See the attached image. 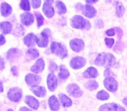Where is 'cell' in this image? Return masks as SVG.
<instances>
[{
	"instance_id": "obj_15",
	"label": "cell",
	"mask_w": 127,
	"mask_h": 111,
	"mask_svg": "<svg viewBox=\"0 0 127 111\" xmlns=\"http://www.w3.org/2000/svg\"><path fill=\"white\" fill-rule=\"evenodd\" d=\"M43 12L44 14L48 18H51L55 14V11L52 4L49 2H45L43 4Z\"/></svg>"
},
{
	"instance_id": "obj_26",
	"label": "cell",
	"mask_w": 127,
	"mask_h": 111,
	"mask_svg": "<svg viewBox=\"0 0 127 111\" xmlns=\"http://www.w3.org/2000/svg\"><path fill=\"white\" fill-rule=\"evenodd\" d=\"M60 72L58 74V76L61 79H66L69 77V72H68V69L64 65H61L60 67Z\"/></svg>"
},
{
	"instance_id": "obj_6",
	"label": "cell",
	"mask_w": 127,
	"mask_h": 111,
	"mask_svg": "<svg viewBox=\"0 0 127 111\" xmlns=\"http://www.w3.org/2000/svg\"><path fill=\"white\" fill-rule=\"evenodd\" d=\"M79 10L83 11L82 12L83 15L86 16L88 18H93L97 14L96 9L93 6L89 4L82 5V6H80L79 7Z\"/></svg>"
},
{
	"instance_id": "obj_21",
	"label": "cell",
	"mask_w": 127,
	"mask_h": 111,
	"mask_svg": "<svg viewBox=\"0 0 127 111\" xmlns=\"http://www.w3.org/2000/svg\"><path fill=\"white\" fill-rule=\"evenodd\" d=\"M119 106L115 103H107L99 108V111H117Z\"/></svg>"
},
{
	"instance_id": "obj_1",
	"label": "cell",
	"mask_w": 127,
	"mask_h": 111,
	"mask_svg": "<svg viewBox=\"0 0 127 111\" xmlns=\"http://www.w3.org/2000/svg\"><path fill=\"white\" fill-rule=\"evenodd\" d=\"M116 59L111 53H102L99 54L95 60V65L97 66H105V67H111L115 65Z\"/></svg>"
},
{
	"instance_id": "obj_36",
	"label": "cell",
	"mask_w": 127,
	"mask_h": 111,
	"mask_svg": "<svg viewBox=\"0 0 127 111\" xmlns=\"http://www.w3.org/2000/svg\"><path fill=\"white\" fill-rule=\"evenodd\" d=\"M33 8L37 9L40 6L41 0H31Z\"/></svg>"
},
{
	"instance_id": "obj_28",
	"label": "cell",
	"mask_w": 127,
	"mask_h": 111,
	"mask_svg": "<svg viewBox=\"0 0 127 111\" xmlns=\"http://www.w3.org/2000/svg\"><path fill=\"white\" fill-rule=\"evenodd\" d=\"M98 83L94 80H90L85 84V87L89 91H95L97 89Z\"/></svg>"
},
{
	"instance_id": "obj_31",
	"label": "cell",
	"mask_w": 127,
	"mask_h": 111,
	"mask_svg": "<svg viewBox=\"0 0 127 111\" xmlns=\"http://www.w3.org/2000/svg\"><path fill=\"white\" fill-rule=\"evenodd\" d=\"M27 55L31 58V59H35L39 56V53L38 50L35 48H31L28 50L27 51Z\"/></svg>"
},
{
	"instance_id": "obj_22",
	"label": "cell",
	"mask_w": 127,
	"mask_h": 111,
	"mask_svg": "<svg viewBox=\"0 0 127 111\" xmlns=\"http://www.w3.org/2000/svg\"><path fill=\"white\" fill-rule=\"evenodd\" d=\"M21 55V52L17 48H11L7 52V58L9 60L16 59Z\"/></svg>"
},
{
	"instance_id": "obj_9",
	"label": "cell",
	"mask_w": 127,
	"mask_h": 111,
	"mask_svg": "<svg viewBox=\"0 0 127 111\" xmlns=\"http://www.w3.org/2000/svg\"><path fill=\"white\" fill-rule=\"evenodd\" d=\"M86 61L84 58L81 57H76L73 58L70 62V66L73 69L78 70L81 68L85 65Z\"/></svg>"
},
{
	"instance_id": "obj_47",
	"label": "cell",
	"mask_w": 127,
	"mask_h": 111,
	"mask_svg": "<svg viewBox=\"0 0 127 111\" xmlns=\"http://www.w3.org/2000/svg\"><path fill=\"white\" fill-rule=\"evenodd\" d=\"M4 67V61L3 59L2 58H1V70H2V68Z\"/></svg>"
},
{
	"instance_id": "obj_25",
	"label": "cell",
	"mask_w": 127,
	"mask_h": 111,
	"mask_svg": "<svg viewBox=\"0 0 127 111\" xmlns=\"http://www.w3.org/2000/svg\"><path fill=\"white\" fill-rule=\"evenodd\" d=\"M1 31L4 34L10 33L12 30V24L9 22H2L1 23Z\"/></svg>"
},
{
	"instance_id": "obj_2",
	"label": "cell",
	"mask_w": 127,
	"mask_h": 111,
	"mask_svg": "<svg viewBox=\"0 0 127 111\" xmlns=\"http://www.w3.org/2000/svg\"><path fill=\"white\" fill-rule=\"evenodd\" d=\"M71 25L73 27L78 29L89 30L91 29V24L88 20L86 19L82 16L76 15L71 19Z\"/></svg>"
},
{
	"instance_id": "obj_40",
	"label": "cell",
	"mask_w": 127,
	"mask_h": 111,
	"mask_svg": "<svg viewBox=\"0 0 127 111\" xmlns=\"http://www.w3.org/2000/svg\"><path fill=\"white\" fill-rule=\"evenodd\" d=\"M111 74H112V73L111 71L109 69V68H107V69L105 70V72H104V75H105V76H108L110 75Z\"/></svg>"
},
{
	"instance_id": "obj_34",
	"label": "cell",
	"mask_w": 127,
	"mask_h": 111,
	"mask_svg": "<svg viewBox=\"0 0 127 111\" xmlns=\"http://www.w3.org/2000/svg\"><path fill=\"white\" fill-rule=\"evenodd\" d=\"M35 17L37 18V25H38V27H40V26H42L43 24V21H44V19L43 17L42 16L40 13L39 12H35Z\"/></svg>"
},
{
	"instance_id": "obj_38",
	"label": "cell",
	"mask_w": 127,
	"mask_h": 111,
	"mask_svg": "<svg viewBox=\"0 0 127 111\" xmlns=\"http://www.w3.org/2000/svg\"><path fill=\"white\" fill-rule=\"evenodd\" d=\"M49 70L51 71V72H55V71L57 70V65H56V63L53 62H50V66H49Z\"/></svg>"
},
{
	"instance_id": "obj_27",
	"label": "cell",
	"mask_w": 127,
	"mask_h": 111,
	"mask_svg": "<svg viewBox=\"0 0 127 111\" xmlns=\"http://www.w3.org/2000/svg\"><path fill=\"white\" fill-rule=\"evenodd\" d=\"M56 7H57V12L59 14H63L66 12V7L65 4L62 1H58L55 3Z\"/></svg>"
},
{
	"instance_id": "obj_10",
	"label": "cell",
	"mask_w": 127,
	"mask_h": 111,
	"mask_svg": "<svg viewBox=\"0 0 127 111\" xmlns=\"http://www.w3.org/2000/svg\"><path fill=\"white\" fill-rule=\"evenodd\" d=\"M69 45L73 50L76 52H79L83 49L84 47V43L81 39L75 38L69 42Z\"/></svg>"
},
{
	"instance_id": "obj_12",
	"label": "cell",
	"mask_w": 127,
	"mask_h": 111,
	"mask_svg": "<svg viewBox=\"0 0 127 111\" xmlns=\"http://www.w3.org/2000/svg\"><path fill=\"white\" fill-rule=\"evenodd\" d=\"M57 77L55 76L53 73H50L47 78V85H48V88L51 91H54L57 87Z\"/></svg>"
},
{
	"instance_id": "obj_7",
	"label": "cell",
	"mask_w": 127,
	"mask_h": 111,
	"mask_svg": "<svg viewBox=\"0 0 127 111\" xmlns=\"http://www.w3.org/2000/svg\"><path fill=\"white\" fill-rule=\"evenodd\" d=\"M67 92L69 95L74 98H79L83 94V92L76 84H70L67 86Z\"/></svg>"
},
{
	"instance_id": "obj_43",
	"label": "cell",
	"mask_w": 127,
	"mask_h": 111,
	"mask_svg": "<svg viewBox=\"0 0 127 111\" xmlns=\"http://www.w3.org/2000/svg\"><path fill=\"white\" fill-rule=\"evenodd\" d=\"M19 111H33L31 110V109L26 108V107H22V108H20Z\"/></svg>"
},
{
	"instance_id": "obj_42",
	"label": "cell",
	"mask_w": 127,
	"mask_h": 111,
	"mask_svg": "<svg viewBox=\"0 0 127 111\" xmlns=\"http://www.w3.org/2000/svg\"><path fill=\"white\" fill-rule=\"evenodd\" d=\"M11 72H12L13 75H14V76L17 75V68H16V67H12V69H11Z\"/></svg>"
},
{
	"instance_id": "obj_23",
	"label": "cell",
	"mask_w": 127,
	"mask_h": 111,
	"mask_svg": "<svg viewBox=\"0 0 127 111\" xmlns=\"http://www.w3.org/2000/svg\"><path fill=\"white\" fill-rule=\"evenodd\" d=\"M60 100L62 102V104L64 108H68L70 107L72 105V101L69 98H68L66 95L64 94H59Z\"/></svg>"
},
{
	"instance_id": "obj_49",
	"label": "cell",
	"mask_w": 127,
	"mask_h": 111,
	"mask_svg": "<svg viewBox=\"0 0 127 111\" xmlns=\"http://www.w3.org/2000/svg\"><path fill=\"white\" fill-rule=\"evenodd\" d=\"M1 93H2L3 92V86H2V81H1Z\"/></svg>"
},
{
	"instance_id": "obj_39",
	"label": "cell",
	"mask_w": 127,
	"mask_h": 111,
	"mask_svg": "<svg viewBox=\"0 0 127 111\" xmlns=\"http://www.w3.org/2000/svg\"><path fill=\"white\" fill-rule=\"evenodd\" d=\"M106 34L108 36H110V37H112V36H115V29H111L107 30L106 31Z\"/></svg>"
},
{
	"instance_id": "obj_16",
	"label": "cell",
	"mask_w": 127,
	"mask_h": 111,
	"mask_svg": "<svg viewBox=\"0 0 127 111\" xmlns=\"http://www.w3.org/2000/svg\"><path fill=\"white\" fill-rule=\"evenodd\" d=\"M45 68V62L43 59L40 58L36 62L35 64L31 68V71L35 73H39L43 72Z\"/></svg>"
},
{
	"instance_id": "obj_32",
	"label": "cell",
	"mask_w": 127,
	"mask_h": 111,
	"mask_svg": "<svg viewBox=\"0 0 127 111\" xmlns=\"http://www.w3.org/2000/svg\"><path fill=\"white\" fill-rule=\"evenodd\" d=\"M20 7L24 11H29L31 9V6L29 0H21L20 3Z\"/></svg>"
},
{
	"instance_id": "obj_45",
	"label": "cell",
	"mask_w": 127,
	"mask_h": 111,
	"mask_svg": "<svg viewBox=\"0 0 127 111\" xmlns=\"http://www.w3.org/2000/svg\"><path fill=\"white\" fill-rule=\"evenodd\" d=\"M5 42H6L5 38L3 37V36H2V35H1V45H3L4 43H5Z\"/></svg>"
},
{
	"instance_id": "obj_18",
	"label": "cell",
	"mask_w": 127,
	"mask_h": 111,
	"mask_svg": "<svg viewBox=\"0 0 127 111\" xmlns=\"http://www.w3.org/2000/svg\"><path fill=\"white\" fill-rule=\"evenodd\" d=\"M37 43L40 47H47L48 43V36L47 32L43 31L41 33L40 37L38 38Z\"/></svg>"
},
{
	"instance_id": "obj_13",
	"label": "cell",
	"mask_w": 127,
	"mask_h": 111,
	"mask_svg": "<svg viewBox=\"0 0 127 111\" xmlns=\"http://www.w3.org/2000/svg\"><path fill=\"white\" fill-rule=\"evenodd\" d=\"M25 103L27 106L34 110H37L39 107V102L32 96H27L25 98Z\"/></svg>"
},
{
	"instance_id": "obj_4",
	"label": "cell",
	"mask_w": 127,
	"mask_h": 111,
	"mask_svg": "<svg viewBox=\"0 0 127 111\" xmlns=\"http://www.w3.org/2000/svg\"><path fill=\"white\" fill-rule=\"evenodd\" d=\"M22 93L20 88L14 87L11 88L7 93V97L11 101L13 102H19L22 98Z\"/></svg>"
},
{
	"instance_id": "obj_48",
	"label": "cell",
	"mask_w": 127,
	"mask_h": 111,
	"mask_svg": "<svg viewBox=\"0 0 127 111\" xmlns=\"http://www.w3.org/2000/svg\"><path fill=\"white\" fill-rule=\"evenodd\" d=\"M123 103L127 107V98H124V99H123Z\"/></svg>"
},
{
	"instance_id": "obj_30",
	"label": "cell",
	"mask_w": 127,
	"mask_h": 111,
	"mask_svg": "<svg viewBox=\"0 0 127 111\" xmlns=\"http://www.w3.org/2000/svg\"><path fill=\"white\" fill-rule=\"evenodd\" d=\"M97 98L99 100L104 101V100H107L109 98V94H108L107 92L105 91L102 90L98 92L97 94L96 95Z\"/></svg>"
},
{
	"instance_id": "obj_46",
	"label": "cell",
	"mask_w": 127,
	"mask_h": 111,
	"mask_svg": "<svg viewBox=\"0 0 127 111\" xmlns=\"http://www.w3.org/2000/svg\"><path fill=\"white\" fill-rule=\"evenodd\" d=\"M117 111H125V109H124L123 107L120 106H119V107H118V109Z\"/></svg>"
},
{
	"instance_id": "obj_11",
	"label": "cell",
	"mask_w": 127,
	"mask_h": 111,
	"mask_svg": "<svg viewBox=\"0 0 127 111\" xmlns=\"http://www.w3.org/2000/svg\"><path fill=\"white\" fill-rule=\"evenodd\" d=\"M21 21L24 26H30L34 21V16L29 12H24L21 15Z\"/></svg>"
},
{
	"instance_id": "obj_44",
	"label": "cell",
	"mask_w": 127,
	"mask_h": 111,
	"mask_svg": "<svg viewBox=\"0 0 127 111\" xmlns=\"http://www.w3.org/2000/svg\"><path fill=\"white\" fill-rule=\"evenodd\" d=\"M86 1L89 4H94L97 2L98 0H86Z\"/></svg>"
},
{
	"instance_id": "obj_3",
	"label": "cell",
	"mask_w": 127,
	"mask_h": 111,
	"mask_svg": "<svg viewBox=\"0 0 127 111\" xmlns=\"http://www.w3.org/2000/svg\"><path fill=\"white\" fill-rule=\"evenodd\" d=\"M50 49L52 53H55L62 58H65L68 55V52L66 47L62 43L58 42H53L51 45Z\"/></svg>"
},
{
	"instance_id": "obj_29",
	"label": "cell",
	"mask_w": 127,
	"mask_h": 111,
	"mask_svg": "<svg viewBox=\"0 0 127 111\" xmlns=\"http://www.w3.org/2000/svg\"><path fill=\"white\" fill-rule=\"evenodd\" d=\"M125 12L124 6L121 2H117L116 3V13L118 17H122Z\"/></svg>"
},
{
	"instance_id": "obj_35",
	"label": "cell",
	"mask_w": 127,
	"mask_h": 111,
	"mask_svg": "<svg viewBox=\"0 0 127 111\" xmlns=\"http://www.w3.org/2000/svg\"><path fill=\"white\" fill-rule=\"evenodd\" d=\"M105 44L107 46V47H109V48H111L114 44V38H105Z\"/></svg>"
},
{
	"instance_id": "obj_51",
	"label": "cell",
	"mask_w": 127,
	"mask_h": 111,
	"mask_svg": "<svg viewBox=\"0 0 127 111\" xmlns=\"http://www.w3.org/2000/svg\"><path fill=\"white\" fill-rule=\"evenodd\" d=\"M7 111H14L12 110V109H8Z\"/></svg>"
},
{
	"instance_id": "obj_19",
	"label": "cell",
	"mask_w": 127,
	"mask_h": 111,
	"mask_svg": "<svg viewBox=\"0 0 127 111\" xmlns=\"http://www.w3.org/2000/svg\"><path fill=\"white\" fill-rule=\"evenodd\" d=\"M98 76V72L96 68L89 67L83 73V76L86 78H94Z\"/></svg>"
},
{
	"instance_id": "obj_37",
	"label": "cell",
	"mask_w": 127,
	"mask_h": 111,
	"mask_svg": "<svg viewBox=\"0 0 127 111\" xmlns=\"http://www.w3.org/2000/svg\"><path fill=\"white\" fill-rule=\"evenodd\" d=\"M122 48H123L122 43L120 41H118V42L117 43V44H116V46H115V48H114V50L117 52L119 50L120 51L122 49Z\"/></svg>"
},
{
	"instance_id": "obj_5",
	"label": "cell",
	"mask_w": 127,
	"mask_h": 111,
	"mask_svg": "<svg viewBox=\"0 0 127 111\" xmlns=\"http://www.w3.org/2000/svg\"><path fill=\"white\" fill-rule=\"evenodd\" d=\"M105 88L110 92H115L118 89V83L112 77H107L104 81Z\"/></svg>"
},
{
	"instance_id": "obj_33",
	"label": "cell",
	"mask_w": 127,
	"mask_h": 111,
	"mask_svg": "<svg viewBox=\"0 0 127 111\" xmlns=\"http://www.w3.org/2000/svg\"><path fill=\"white\" fill-rule=\"evenodd\" d=\"M24 33V29L23 28L21 25H17V27L14 29L13 32V34L16 36H21Z\"/></svg>"
},
{
	"instance_id": "obj_17",
	"label": "cell",
	"mask_w": 127,
	"mask_h": 111,
	"mask_svg": "<svg viewBox=\"0 0 127 111\" xmlns=\"http://www.w3.org/2000/svg\"><path fill=\"white\" fill-rule=\"evenodd\" d=\"M48 105L52 111H57L60 109V102L55 96H52L48 99Z\"/></svg>"
},
{
	"instance_id": "obj_8",
	"label": "cell",
	"mask_w": 127,
	"mask_h": 111,
	"mask_svg": "<svg viewBox=\"0 0 127 111\" xmlns=\"http://www.w3.org/2000/svg\"><path fill=\"white\" fill-rule=\"evenodd\" d=\"M26 83L31 87H37L40 84L41 78L38 75L33 74H28L25 78Z\"/></svg>"
},
{
	"instance_id": "obj_24",
	"label": "cell",
	"mask_w": 127,
	"mask_h": 111,
	"mask_svg": "<svg viewBox=\"0 0 127 111\" xmlns=\"http://www.w3.org/2000/svg\"><path fill=\"white\" fill-rule=\"evenodd\" d=\"M32 92L35 95L37 96V97H39V98L45 97L47 94V91H46L45 88L42 86H38L35 89H33Z\"/></svg>"
},
{
	"instance_id": "obj_20",
	"label": "cell",
	"mask_w": 127,
	"mask_h": 111,
	"mask_svg": "<svg viewBox=\"0 0 127 111\" xmlns=\"http://www.w3.org/2000/svg\"><path fill=\"white\" fill-rule=\"evenodd\" d=\"M12 7L6 2H2L1 4V15L4 17H7L12 12Z\"/></svg>"
},
{
	"instance_id": "obj_50",
	"label": "cell",
	"mask_w": 127,
	"mask_h": 111,
	"mask_svg": "<svg viewBox=\"0 0 127 111\" xmlns=\"http://www.w3.org/2000/svg\"><path fill=\"white\" fill-rule=\"evenodd\" d=\"M46 1H47V2H50V3H53V2H54V0H46Z\"/></svg>"
},
{
	"instance_id": "obj_14",
	"label": "cell",
	"mask_w": 127,
	"mask_h": 111,
	"mask_svg": "<svg viewBox=\"0 0 127 111\" xmlns=\"http://www.w3.org/2000/svg\"><path fill=\"white\" fill-rule=\"evenodd\" d=\"M37 40H38L37 37L32 33L29 34L24 38V42L25 45L28 47L34 46Z\"/></svg>"
},
{
	"instance_id": "obj_41",
	"label": "cell",
	"mask_w": 127,
	"mask_h": 111,
	"mask_svg": "<svg viewBox=\"0 0 127 111\" xmlns=\"http://www.w3.org/2000/svg\"><path fill=\"white\" fill-rule=\"evenodd\" d=\"M115 29L117 31V32L118 34V37H119V38H121L122 36V31L119 28H115Z\"/></svg>"
}]
</instances>
